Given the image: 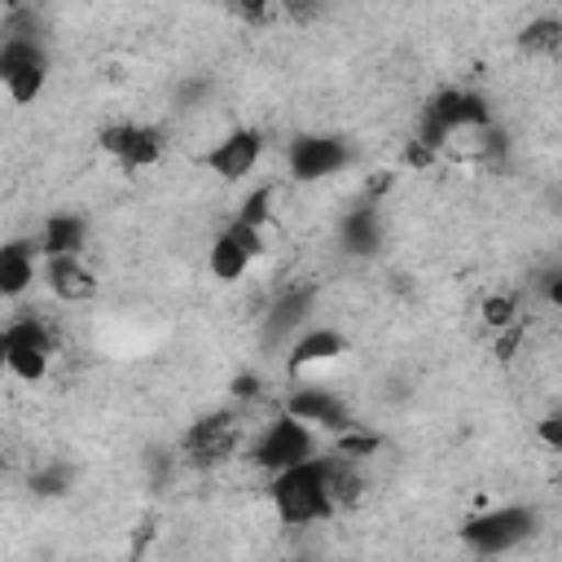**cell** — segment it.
I'll use <instances>...</instances> for the list:
<instances>
[{
    "mask_svg": "<svg viewBox=\"0 0 562 562\" xmlns=\"http://www.w3.org/2000/svg\"><path fill=\"white\" fill-rule=\"evenodd\" d=\"M268 492H272V509L285 527H312V522H325L329 514H338L325 457H307L290 470H277Z\"/></svg>",
    "mask_w": 562,
    "mask_h": 562,
    "instance_id": "cell-1",
    "label": "cell"
},
{
    "mask_svg": "<svg viewBox=\"0 0 562 562\" xmlns=\"http://www.w3.org/2000/svg\"><path fill=\"white\" fill-rule=\"evenodd\" d=\"M487 123H492V105H487L483 92H474V88H439V92L422 105L417 140L430 145L435 154H443L457 136L483 132Z\"/></svg>",
    "mask_w": 562,
    "mask_h": 562,
    "instance_id": "cell-2",
    "label": "cell"
},
{
    "mask_svg": "<svg viewBox=\"0 0 562 562\" xmlns=\"http://www.w3.org/2000/svg\"><path fill=\"white\" fill-rule=\"evenodd\" d=\"M536 527H540V514L531 505H496V509L470 518L461 527V540H465V549L492 558V553H509L522 540H531Z\"/></svg>",
    "mask_w": 562,
    "mask_h": 562,
    "instance_id": "cell-3",
    "label": "cell"
},
{
    "mask_svg": "<svg viewBox=\"0 0 562 562\" xmlns=\"http://www.w3.org/2000/svg\"><path fill=\"white\" fill-rule=\"evenodd\" d=\"M307 457H316V430H312L307 422H299L294 413L272 417V422L255 435V443H250V461H255L259 470H268V474L290 470V465H299V461H307Z\"/></svg>",
    "mask_w": 562,
    "mask_h": 562,
    "instance_id": "cell-4",
    "label": "cell"
},
{
    "mask_svg": "<svg viewBox=\"0 0 562 562\" xmlns=\"http://www.w3.org/2000/svg\"><path fill=\"white\" fill-rule=\"evenodd\" d=\"M0 356H4V369L22 382H44L48 373V356H53V329L40 321V316H18L4 325L0 334Z\"/></svg>",
    "mask_w": 562,
    "mask_h": 562,
    "instance_id": "cell-5",
    "label": "cell"
},
{
    "mask_svg": "<svg viewBox=\"0 0 562 562\" xmlns=\"http://www.w3.org/2000/svg\"><path fill=\"white\" fill-rule=\"evenodd\" d=\"M0 79H4V92L26 105L44 92L48 83V53L40 40H26V35H4L0 44Z\"/></svg>",
    "mask_w": 562,
    "mask_h": 562,
    "instance_id": "cell-6",
    "label": "cell"
},
{
    "mask_svg": "<svg viewBox=\"0 0 562 562\" xmlns=\"http://www.w3.org/2000/svg\"><path fill=\"white\" fill-rule=\"evenodd\" d=\"M285 167L294 180H329L342 167H351V145L347 136H334V132H303L290 140Z\"/></svg>",
    "mask_w": 562,
    "mask_h": 562,
    "instance_id": "cell-7",
    "label": "cell"
},
{
    "mask_svg": "<svg viewBox=\"0 0 562 562\" xmlns=\"http://www.w3.org/2000/svg\"><path fill=\"white\" fill-rule=\"evenodd\" d=\"M101 149L123 171H140V167H154L162 158V132L149 123H110L101 132Z\"/></svg>",
    "mask_w": 562,
    "mask_h": 562,
    "instance_id": "cell-8",
    "label": "cell"
},
{
    "mask_svg": "<svg viewBox=\"0 0 562 562\" xmlns=\"http://www.w3.org/2000/svg\"><path fill=\"white\" fill-rule=\"evenodd\" d=\"M233 448H237V422H233V413H211V417H198V422L184 430V439H180L184 461H189V465H198V470L220 465V461H224Z\"/></svg>",
    "mask_w": 562,
    "mask_h": 562,
    "instance_id": "cell-9",
    "label": "cell"
},
{
    "mask_svg": "<svg viewBox=\"0 0 562 562\" xmlns=\"http://www.w3.org/2000/svg\"><path fill=\"white\" fill-rule=\"evenodd\" d=\"M259 237H263V233L250 228V224H241V220H233L228 228H220V237L211 241V255H206L211 277H215V281H237V277H246V268H250L255 255L263 250Z\"/></svg>",
    "mask_w": 562,
    "mask_h": 562,
    "instance_id": "cell-10",
    "label": "cell"
},
{
    "mask_svg": "<svg viewBox=\"0 0 562 562\" xmlns=\"http://www.w3.org/2000/svg\"><path fill=\"white\" fill-rule=\"evenodd\" d=\"M285 413H294L299 422H307L312 430H329V435H342L347 426H356V417H351V404L342 400V395H334L329 386H299V391H290V400H285Z\"/></svg>",
    "mask_w": 562,
    "mask_h": 562,
    "instance_id": "cell-11",
    "label": "cell"
},
{
    "mask_svg": "<svg viewBox=\"0 0 562 562\" xmlns=\"http://www.w3.org/2000/svg\"><path fill=\"white\" fill-rule=\"evenodd\" d=\"M263 158V136L255 127H233L224 140H215V149L206 154V167L220 180H246Z\"/></svg>",
    "mask_w": 562,
    "mask_h": 562,
    "instance_id": "cell-12",
    "label": "cell"
},
{
    "mask_svg": "<svg viewBox=\"0 0 562 562\" xmlns=\"http://www.w3.org/2000/svg\"><path fill=\"white\" fill-rule=\"evenodd\" d=\"M338 246L356 259H373L382 250V211H378V198H364L356 206L342 211L338 220Z\"/></svg>",
    "mask_w": 562,
    "mask_h": 562,
    "instance_id": "cell-13",
    "label": "cell"
},
{
    "mask_svg": "<svg viewBox=\"0 0 562 562\" xmlns=\"http://www.w3.org/2000/svg\"><path fill=\"white\" fill-rule=\"evenodd\" d=\"M312 303H316V290L312 285H290L272 299L268 316H263V338L268 342H285V338H299L307 329V316H312Z\"/></svg>",
    "mask_w": 562,
    "mask_h": 562,
    "instance_id": "cell-14",
    "label": "cell"
},
{
    "mask_svg": "<svg viewBox=\"0 0 562 562\" xmlns=\"http://www.w3.org/2000/svg\"><path fill=\"white\" fill-rule=\"evenodd\" d=\"M347 351V338L338 334V329H329V325H307L294 342H290V356H285V369L299 378V373H307V369H316V364H329V360H338Z\"/></svg>",
    "mask_w": 562,
    "mask_h": 562,
    "instance_id": "cell-15",
    "label": "cell"
},
{
    "mask_svg": "<svg viewBox=\"0 0 562 562\" xmlns=\"http://www.w3.org/2000/svg\"><path fill=\"white\" fill-rule=\"evenodd\" d=\"M40 259H44L40 246H31V241H9V246L0 250V294H4V299H22V294L35 285V272L44 268Z\"/></svg>",
    "mask_w": 562,
    "mask_h": 562,
    "instance_id": "cell-16",
    "label": "cell"
},
{
    "mask_svg": "<svg viewBox=\"0 0 562 562\" xmlns=\"http://www.w3.org/2000/svg\"><path fill=\"white\" fill-rule=\"evenodd\" d=\"M40 277H44V285H48L57 299H66V303L88 299V294L97 290V281H92V272L83 268L79 255H44Z\"/></svg>",
    "mask_w": 562,
    "mask_h": 562,
    "instance_id": "cell-17",
    "label": "cell"
},
{
    "mask_svg": "<svg viewBox=\"0 0 562 562\" xmlns=\"http://www.w3.org/2000/svg\"><path fill=\"white\" fill-rule=\"evenodd\" d=\"M88 246V220L75 211H57L40 228V250L44 255H83Z\"/></svg>",
    "mask_w": 562,
    "mask_h": 562,
    "instance_id": "cell-18",
    "label": "cell"
},
{
    "mask_svg": "<svg viewBox=\"0 0 562 562\" xmlns=\"http://www.w3.org/2000/svg\"><path fill=\"white\" fill-rule=\"evenodd\" d=\"M325 470H329V492H334L338 509L356 505V501H360V492H364V479H360L356 461H351V457H342V452H334V457H325Z\"/></svg>",
    "mask_w": 562,
    "mask_h": 562,
    "instance_id": "cell-19",
    "label": "cell"
},
{
    "mask_svg": "<svg viewBox=\"0 0 562 562\" xmlns=\"http://www.w3.org/2000/svg\"><path fill=\"white\" fill-rule=\"evenodd\" d=\"M518 48H522L527 57H553V53H562V22H558V18H536V22H527L522 35H518Z\"/></svg>",
    "mask_w": 562,
    "mask_h": 562,
    "instance_id": "cell-20",
    "label": "cell"
},
{
    "mask_svg": "<svg viewBox=\"0 0 562 562\" xmlns=\"http://www.w3.org/2000/svg\"><path fill=\"white\" fill-rule=\"evenodd\" d=\"M272 198H277V184H259V189H250V193L241 198V206H237V220L263 233L268 220H272Z\"/></svg>",
    "mask_w": 562,
    "mask_h": 562,
    "instance_id": "cell-21",
    "label": "cell"
},
{
    "mask_svg": "<svg viewBox=\"0 0 562 562\" xmlns=\"http://www.w3.org/2000/svg\"><path fill=\"white\" fill-rule=\"evenodd\" d=\"M70 483H75L70 465H44V470L31 474V492H35V496H66Z\"/></svg>",
    "mask_w": 562,
    "mask_h": 562,
    "instance_id": "cell-22",
    "label": "cell"
},
{
    "mask_svg": "<svg viewBox=\"0 0 562 562\" xmlns=\"http://www.w3.org/2000/svg\"><path fill=\"white\" fill-rule=\"evenodd\" d=\"M518 321V299L514 294H487L483 299V325L496 334V329H505V325H514Z\"/></svg>",
    "mask_w": 562,
    "mask_h": 562,
    "instance_id": "cell-23",
    "label": "cell"
},
{
    "mask_svg": "<svg viewBox=\"0 0 562 562\" xmlns=\"http://www.w3.org/2000/svg\"><path fill=\"white\" fill-rule=\"evenodd\" d=\"M342 457H351V461H364V457H373L378 448H382V439L378 435H369V430H360V426H347L342 435H338V443H334Z\"/></svg>",
    "mask_w": 562,
    "mask_h": 562,
    "instance_id": "cell-24",
    "label": "cell"
},
{
    "mask_svg": "<svg viewBox=\"0 0 562 562\" xmlns=\"http://www.w3.org/2000/svg\"><path fill=\"white\" fill-rule=\"evenodd\" d=\"M518 342H522V321L496 329V334H492V351H496V360H514V356H518Z\"/></svg>",
    "mask_w": 562,
    "mask_h": 562,
    "instance_id": "cell-25",
    "label": "cell"
},
{
    "mask_svg": "<svg viewBox=\"0 0 562 562\" xmlns=\"http://www.w3.org/2000/svg\"><path fill=\"white\" fill-rule=\"evenodd\" d=\"M233 9H237L246 22H255V26L281 13V4H277V0H233Z\"/></svg>",
    "mask_w": 562,
    "mask_h": 562,
    "instance_id": "cell-26",
    "label": "cell"
},
{
    "mask_svg": "<svg viewBox=\"0 0 562 562\" xmlns=\"http://www.w3.org/2000/svg\"><path fill=\"white\" fill-rule=\"evenodd\" d=\"M277 4H281V18L290 22H316L325 9V0H277Z\"/></svg>",
    "mask_w": 562,
    "mask_h": 562,
    "instance_id": "cell-27",
    "label": "cell"
},
{
    "mask_svg": "<svg viewBox=\"0 0 562 562\" xmlns=\"http://www.w3.org/2000/svg\"><path fill=\"white\" fill-rule=\"evenodd\" d=\"M536 435H540V443H544V448L562 452V408L544 413V417H540V426H536Z\"/></svg>",
    "mask_w": 562,
    "mask_h": 562,
    "instance_id": "cell-28",
    "label": "cell"
},
{
    "mask_svg": "<svg viewBox=\"0 0 562 562\" xmlns=\"http://www.w3.org/2000/svg\"><path fill=\"white\" fill-rule=\"evenodd\" d=\"M536 290L553 303V307H562V263H553V268H544L540 277H536Z\"/></svg>",
    "mask_w": 562,
    "mask_h": 562,
    "instance_id": "cell-29",
    "label": "cell"
},
{
    "mask_svg": "<svg viewBox=\"0 0 562 562\" xmlns=\"http://www.w3.org/2000/svg\"><path fill=\"white\" fill-rule=\"evenodd\" d=\"M404 158H408V167H430L435 162V149L430 145H422L417 136L408 140V149H404Z\"/></svg>",
    "mask_w": 562,
    "mask_h": 562,
    "instance_id": "cell-30",
    "label": "cell"
},
{
    "mask_svg": "<svg viewBox=\"0 0 562 562\" xmlns=\"http://www.w3.org/2000/svg\"><path fill=\"white\" fill-rule=\"evenodd\" d=\"M233 391L246 395V400H255V395H259V378H255V373H241V378L233 382Z\"/></svg>",
    "mask_w": 562,
    "mask_h": 562,
    "instance_id": "cell-31",
    "label": "cell"
}]
</instances>
